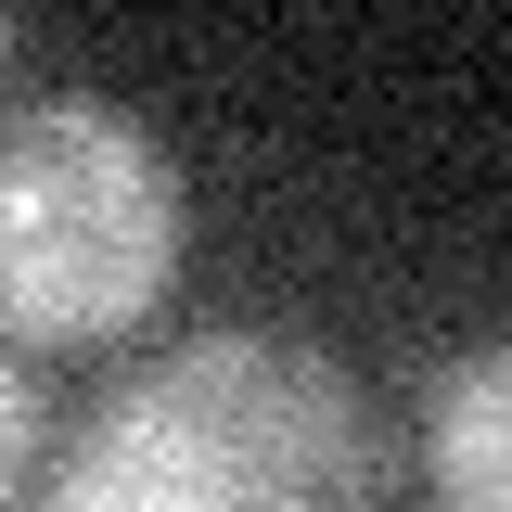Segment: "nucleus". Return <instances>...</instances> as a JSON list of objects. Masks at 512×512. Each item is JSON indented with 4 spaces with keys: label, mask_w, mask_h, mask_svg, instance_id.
Returning <instances> with one entry per match:
<instances>
[{
    "label": "nucleus",
    "mask_w": 512,
    "mask_h": 512,
    "mask_svg": "<svg viewBox=\"0 0 512 512\" xmlns=\"http://www.w3.org/2000/svg\"><path fill=\"white\" fill-rule=\"evenodd\" d=\"M372 410L320 346L192 333L64 436L39 512H359Z\"/></svg>",
    "instance_id": "f257e3e1"
},
{
    "label": "nucleus",
    "mask_w": 512,
    "mask_h": 512,
    "mask_svg": "<svg viewBox=\"0 0 512 512\" xmlns=\"http://www.w3.org/2000/svg\"><path fill=\"white\" fill-rule=\"evenodd\" d=\"M180 269V167L167 141L103 103L52 90L0 116V320L39 346H103Z\"/></svg>",
    "instance_id": "f03ea898"
},
{
    "label": "nucleus",
    "mask_w": 512,
    "mask_h": 512,
    "mask_svg": "<svg viewBox=\"0 0 512 512\" xmlns=\"http://www.w3.org/2000/svg\"><path fill=\"white\" fill-rule=\"evenodd\" d=\"M423 461L448 512H512V346H474L423 384Z\"/></svg>",
    "instance_id": "7ed1b4c3"
},
{
    "label": "nucleus",
    "mask_w": 512,
    "mask_h": 512,
    "mask_svg": "<svg viewBox=\"0 0 512 512\" xmlns=\"http://www.w3.org/2000/svg\"><path fill=\"white\" fill-rule=\"evenodd\" d=\"M13 474H26V372L0 359V500H13Z\"/></svg>",
    "instance_id": "20e7f679"
},
{
    "label": "nucleus",
    "mask_w": 512,
    "mask_h": 512,
    "mask_svg": "<svg viewBox=\"0 0 512 512\" xmlns=\"http://www.w3.org/2000/svg\"><path fill=\"white\" fill-rule=\"evenodd\" d=\"M0 64H13V26H0Z\"/></svg>",
    "instance_id": "39448f33"
}]
</instances>
